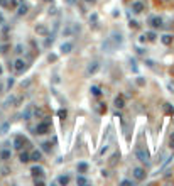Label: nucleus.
I'll return each instance as SVG.
<instances>
[{
  "instance_id": "cd10ccee",
  "label": "nucleus",
  "mask_w": 174,
  "mask_h": 186,
  "mask_svg": "<svg viewBox=\"0 0 174 186\" xmlns=\"http://www.w3.org/2000/svg\"><path fill=\"white\" fill-rule=\"evenodd\" d=\"M147 37H149V41H154V39H155V34H154V32H147Z\"/></svg>"
},
{
  "instance_id": "6ab92c4d",
  "label": "nucleus",
  "mask_w": 174,
  "mask_h": 186,
  "mask_svg": "<svg viewBox=\"0 0 174 186\" xmlns=\"http://www.w3.org/2000/svg\"><path fill=\"white\" fill-rule=\"evenodd\" d=\"M164 110H166V113H167V115H174V107H171L169 103H166V105H164Z\"/></svg>"
},
{
  "instance_id": "dca6fc26",
  "label": "nucleus",
  "mask_w": 174,
  "mask_h": 186,
  "mask_svg": "<svg viewBox=\"0 0 174 186\" xmlns=\"http://www.w3.org/2000/svg\"><path fill=\"white\" fill-rule=\"evenodd\" d=\"M86 169H88V164H86V163H79V164H78V173L83 174V173H86Z\"/></svg>"
},
{
  "instance_id": "bb28decb",
  "label": "nucleus",
  "mask_w": 174,
  "mask_h": 186,
  "mask_svg": "<svg viewBox=\"0 0 174 186\" xmlns=\"http://www.w3.org/2000/svg\"><path fill=\"white\" fill-rule=\"evenodd\" d=\"M169 144H171V147L174 149V132L171 134V137H169Z\"/></svg>"
},
{
  "instance_id": "0eeeda50",
  "label": "nucleus",
  "mask_w": 174,
  "mask_h": 186,
  "mask_svg": "<svg viewBox=\"0 0 174 186\" xmlns=\"http://www.w3.org/2000/svg\"><path fill=\"white\" fill-rule=\"evenodd\" d=\"M14 64H15L14 68H15V71H17V73H20V71H24V68H25V63H24L22 59H17V61H15Z\"/></svg>"
},
{
  "instance_id": "ddd939ff",
  "label": "nucleus",
  "mask_w": 174,
  "mask_h": 186,
  "mask_svg": "<svg viewBox=\"0 0 174 186\" xmlns=\"http://www.w3.org/2000/svg\"><path fill=\"white\" fill-rule=\"evenodd\" d=\"M36 32H37L39 36H47V34H49L47 29H46L44 25H37V27H36Z\"/></svg>"
},
{
  "instance_id": "a878e982",
  "label": "nucleus",
  "mask_w": 174,
  "mask_h": 186,
  "mask_svg": "<svg viewBox=\"0 0 174 186\" xmlns=\"http://www.w3.org/2000/svg\"><path fill=\"white\" fill-rule=\"evenodd\" d=\"M98 112H100V113H105V112H107V107H105V103H100V108H98Z\"/></svg>"
},
{
  "instance_id": "6e6552de",
  "label": "nucleus",
  "mask_w": 174,
  "mask_h": 186,
  "mask_svg": "<svg viewBox=\"0 0 174 186\" xmlns=\"http://www.w3.org/2000/svg\"><path fill=\"white\" fill-rule=\"evenodd\" d=\"M132 10H134L135 14H140V12L144 10V3H142V2H135V3L132 5Z\"/></svg>"
},
{
  "instance_id": "7ed1b4c3",
  "label": "nucleus",
  "mask_w": 174,
  "mask_h": 186,
  "mask_svg": "<svg viewBox=\"0 0 174 186\" xmlns=\"http://www.w3.org/2000/svg\"><path fill=\"white\" fill-rule=\"evenodd\" d=\"M134 178H135L137 181L145 179V171H144L142 167H135V169H134Z\"/></svg>"
},
{
  "instance_id": "412c9836",
  "label": "nucleus",
  "mask_w": 174,
  "mask_h": 186,
  "mask_svg": "<svg viewBox=\"0 0 174 186\" xmlns=\"http://www.w3.org/2000/svg\"><path fill=\"white\" fill-rule=\"evenodd\" d=\"M9 157H10V151H7V149H5V151H2V159H3V161H7Z\"/></svg>"
},
{
  "instance_id": "c85d7f7f",
  "label": "nucleus",
  "mask_w": 174,
  "mask_h": 186,
  "mask_svg": "<svg viewBox=\"0 0 174 186\" xmlns=\"http://www.w3.org/2000/svg\"><path fill=\"white\" fill-rule=\"evenodd\" d=\"M107 149H108V146H105V147H101V149H100V156H103V154H105V151H107Z\"/></svg>"
},
{
  "instance_id": "473e14b6",
  "label": "nucleus",
  "mask_w": 174,
  "mask_h": 186,
  "mask_svg": "<svg viewBox=\"0 0 174 186\" xmlns=\"http://www.w3.org/2000/svg\"><path fill=\"white\" fill-rule=\"evenodd\" d=\"M46 2H53V0H46Z\"/></svg>"
},
{
  "instance_id": "7c9ffc66",
  "label": "nucleus",
  "mask_w": 174,
  "mask_h": 186,
  "mask_svg": "<svg viewBox=\"0 0 174 186\" xmlns=\"http://www.w3.org/2000/svg\"><path fill=\"white\" fill-rule=\"evenodd\" d=\"M137 83H139V85H140V86H142V85H144V83H145V81H144V80H142V78H139V80H137Z\"/></svg>"
},
{
  "instance_id": "1a4fd4ad",
  "label": "nucleus",
  "mask_w": 174,
  "mask_h": 186,
  "mask_svg": "<svg viewBox=\"0 0 174 186\" xmlns=\"http://www.w3.org/2000/svg\"><path fill=\"white\" fill-rule=\"evenodd\" d=\"M14 142H15V149H22V146H24V142H25V139H24L22 135H17Z\"/></svg>"
},
{
  "instance_id": "f257e3e1",
  "label": "nucleus",
  "mask_w": 174,
  "mask_h": 186,
  "mask_svg": "<svg viewBox=\"0 0 174 186\" xmlns=\"http://www.w3.org/2000/svg\"><path fill=\"white\" fill-rule=\"evenodd\" d=\"M135 157L140 163H149V152L144 147H137L135 149Z\"/></svg>"
},
{
  "instance_id": "f03ea898",
  "label": "nucleus",
  "mask_w": 174,
  "mask_h": 186,
  "mask_svg": "<svg viewBox=\"0 0 174 186\" xmlns=\"http://www.w3.org/2000/svg\"><path fill=\"white\" fill-rule=\"evenodd\" d=\"M51 129V124H49V120H44V122H41L37 124V127H36V134H47Z\"/></svg>"
},
{
  "instance_id": "5701e85b",
  "label": "nucleus",
  "mask_w": 174,
  "mask_h": 186,
  "mask_svg": "<svg viewBox=\"0 0 174 186\" xmlns=\"http://www.w3.org/2000/svg\"><path fill=\"white\" fill-rule=\"evenodd\" d=\"M24 14H27V5H20L19 7V15H24Z\"/></svg>"
},
{
  "instance_id": "4468645a",
  "label": "nucleus",
  "mask_w": 174,
  "mask_h": 186,
  "mask_svg": "<svg viewBox=\"0 0 174 186\" xmlns=\"http://www.w3.org/2000/svg\"><path fill=\"white\" fill-rule=\"evenodd\" d=\"M73 49V44L71 42H64L63 46H61V53H69Z\"/></svg>"
},
{
  "instance_id": "39448f33",
  "label": "nucleus",
  "mask_w": 174,
  "mask_h": 186,
  "mask_svg": "<svg viewBox=\"0 0 174 186\" xmlns=\"http://www.w3.org/2000/svg\"><path fill=\"white\" fill-rule=\"evenodd\" d=\"M98 68H100V64H98L97 61H93V63H90L88 64V68H86V74H93L98 71Z\"/></svg>"
},
{
  "instance_id": "a211bd4d",
  "label": "nucleus",
  "mask_w": 174,
  "mask_h": 186,
  "mask_svg": "<svg viewBox=\"0 0 174 186\" xmlns=\"http://www.w3.org/2000/svg\"><path fill=\"white\" fill-rule=\"evenodd\" d=\"M20 161H22V163H29V161H31V156H29L27 152H20Z\"/></svg>"
},
{
  "instance_id": "4be33fe9",
  "label": "nucleus",
  "mask_w": 174,
  "mask_h": 186,
  "mask_svg": "<svg viewBox=\"0 0 174 186\" xmlns=\"http://www.w3.org/2000/svg\"><path fill=\"white\" fill-rule=\"evenodd\" d=\"M76 183H78V185H86V183H88V179H86V178H83V176H78Z\"/></svg>"
},
{
  "instance_id": "9d476101",
  "label": "nucleus",
  "mask_w": 174,
  "mask_h": 186,
  "mask_svg": "<svg viewBox=\"0 0 174 186\" xmlns=\"http://www.w3.org/2000/svg\"><path fill=\"white\" fill-rule=\"evenodd\" d=\"M32 112H34V107H31V105H29V107H27V108L24 110V113H22V117H24L25 120H29V118H31V115H32Z\"/></svg>"
},
{
  "instance_id": "393cba45",
  "label": "nucleus",
  "mask_w": 174,
  "mask_h": 186,
  "mask_svg": "<svg viewBox=\"0 0 174 186\" xmlns=\"http://www.w3.org/2000/svg\"><path fill=\"white\" fill-rule=\"evenodd\" d=\"M58 115H59V117H61V118H66V115H68V112H66V110H63V108H61V110L58 112Z\"/></svg>"
},
{
  "instance_id": "f8f14e48",
  "label": "nucleus",
  "mask_w": 174,
  "mask_h": 186,
  "mask_svg": "<svg viewBox=\"0 0 174 186\" xmlns=\"http://www.w3.org/2000/svg\"><path fill=\"white\" fill-rule=\"evenodd\" d=\"M31 173L34 174V176H42V173H44V169L41 166H34L32 169H31Z\"/></svg>"
},
{
  "instance_id": "b1692460",
  "label": "nucleus",
  "mask_w": 174,
  "mask_h": 186,
  "mask_svg": "<svg viewBox=\"0 0 174 186\" xmlns=\"http://www.w3.org/2000/svg\"><path fill=\"white\" fill-rule=\"evenodd\" d=\"M42 149H44L46 152H49V151H51V144H49V142H44V144H42Z\"/></svg>"
},
{
  "instance_id": "2f4dec72",
  "label": "nucleus",
  "mask_w": 174,
  "mask_h": 186,
  "mask_svg": "<svg viewBox=\"0 0 174 186\" xmlns=\"http://www.w3.org/2000/svg\"><path fill=\"white\" fill-rule=\"evenodd\" d=\"M85 2H91V3H93V2H95V0H85Z\"/></svg>"
},
{
  "instance_id": "f3484780",
  "label": "nucleus",
  "mask_w": 174,
  "mask_h": 186,
  "mask_svg": "<svg viewBox=\"0 0 174 186\" xmlns=\"http://www.w3.org/2000/svg\"><path fill=\"white\" fill-rule=\"evenodd\" d=\"M58 183L59 185H68V183H69V176H59Z\"/></svg>"
},
{
  "instance_id": "20e7f679",
  "label": "nucleus",
  "mask_w": 174,
  "mask_h": 186,
  "mask_svg": "<svg viewBox=\"0 0 174 186\" xmlns=\"http://www.w3.org/2000/svg\"><path fill=\"white\" fill-rule=\"evenodd\" d=\"M149 24H151V27L157 29V27H161V25H162V19L157 17V15H152V17L149 19Z\"/></svg>"
},
{
  "instance_id": "c756f323",
  "label": "nucleus",
  "mask_w": 174,
  "mask_h": 186,
  "mask_svg": "<svg viewBox=\"0 0 174 186\" xmlns=\"http://www.w3.org/2000/svg\"><path fill=\"white\" fill-rule=\"evenodd\" d=\"M169 74H171V76H174V64L169 68Z\"/></svg>"
},
{
  "instance_id": "aec40b11",
  "label": "nucleus",
  "mask_w": 174,
  "mask_h": 186,
  "mask_svg": "<svg viewBox=\"0 0 174 186\" xmlns=\"http://www.w3.org/2000/svg\"><path fill=\"white\" fill-rule=\"evenodd\" d=\"M90 92H91V95H93V96H100V95H101V90H100L98 86H91V90H90Z\"/></svg>"
},
{
  "instance_id": "2eb2a0df",
  "label": "nucleus",
  "mask_w": 174,
  "mask_h": 186,
  "mask_svg": "<svg viewBox=\"0 0 174 186\" xmlns=\"http://www.w3.org/2000/svg\"><path fill=\"white\" fill-rule=\"evenodd\" d=\"M31 159H32V161H36V163H37V161H41V159H42V154H41V151H34V152L31 154Z\"/></svg>"
},
{
  "instance_id": "423d86ee",
  "label": "nucleus",
  "mask_w": 174,
  "mask_h": 186,
  "mask_svg": "<svg viewBox=\"0 0 174 186\" xmlns=\"http://www.w3.org/2000/svg\"><path fill=\"white\" fill-rule=\"evenodd\" d=\"M113 103H115L117 108H123V107H125V96H123V95L115 96V102H113Z\"/></svg>"
},
{
  "instance_id": "9b49d317",
  "label": "nucleus",
  "mask_w": 174,
  "mask_h": 186,
  "mask_svg": "<svg viewBox=\"0 0 174 186\" xmlns=\"http://www.w3.org/2000/svg\"><path fill=\"white\" fill-rule=\"evenodd\" d=\"M173 39H174L173 36H169V34H164L161 41H162V44H166V46H169V44H173Z\"/></svg>"
}]
</instances>
